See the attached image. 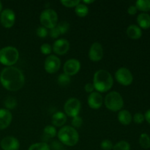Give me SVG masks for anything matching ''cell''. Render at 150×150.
I'll return each instance as SVG.
<instances>
[{
  "label": "cell",
  "instance_id": "1",
  "mask_svg": "<svg viewBox=\"0 0 150 150\" xmlns=\"http://www.w3.org/2000/svg\"><path fill=\"white\" fill-rule=\"evenodd\" d=\"M0 82L7 90L16 92L23 86L25 78L18 68L11 66L5 67L1 72Z\"/></svg>",
  "mask_w": 150,
  "mask_h": 150
},
{
  "label": "cell",
  "instance_id": "2",
  "mask_svg": "<svg viewBox=\"0 0 150 150\" xmlns=\"http://www.w3.org/2000/svg\"><path fill=\"white\" fill-rule=\"evenodd\" d=\"M93 86L99 93L109 91L114 84V79L109 72L105 70H99L95 73L93 78Z\"/></svg>",
  "mask_w": 150,
  "mask_h": 150
},
{
  "label": "cell",
  "instance_id": "3",
  "mask_svg": "<svg viewBox=\"0 0 150 150\" xmlns=\"http://www.w3.org/2000/svg\"><path fill=\"white\" fill-rule=\"evenodd\" d=\"M59 142L63 145L73 146L77 144L79 141V135L76 129L71 126H64L57 133Z\"/></svg>",
  "mask_w": 150,
  "mask_h": 150
},
{
  "label": "cell",
  "instance_id": "4",
  "mask_svg": "<svg viewBox=\"0 0 150 150\" xmlns=\"http://www.w3.org/2000/svg\"><path fill=\"white\" fill-rule=\"evenodd\" d=\"M19 59V52L13 46H7L0 50V63L3 65L11 67Z\"/></svg>",
  "mask_w": 150,
  "mask_h": 150
},
{
  "label": "cell",
  "instance_id": "5",
  "mask_svg": "<svg viewBox=\"0 0 150 150\" xmlns=\"http://www.w3.org/2000/svg\"><path fill=\"white\" fill-rule=\"evenodd\" d=\"M105 105L111 111H120L124 105V100L122 95L118 92L113 91L107 94L104 100Z\"/></svg>",
  "mask_w": 150,
  "mask_h": 150
},
{
  "label": "cell",
  "instance_id": "6",
  "mask_svg": "<svg viewBox=\"0 0 150 150\" xmlns=\"http://www.w3.org/2000/svg\"><path fill=\"white\" fill-rule=\"evenodd\" d=\"M40 21L43 27L51 29L57 26L58 23V15L55 10L46 9L41 13Z\"/></svg>",
  "mask_w": 150,
  "mask_h": 150
},
{
  "label": "cell",
  "instance_id": "7",
  "mask_svg": "<svg viewBox=\"0 0 150 150\" xmlns=\"http://www.w3.org/2000/svg\"><path fill=\"white\" fill-rule=\"evenodd\" d=\"M81 108V103L80 100L76 98H71L66 101L64 105V110L66 115L70 117H75L79 116Z\"/></svg>",
  "mask_w": 150,
  "mask_h": 150
},
{
  "label": "cell",
  "instance_id": "8",
  "mask_svg": "<svg viewBox=\"0 0 150 150\" xmlns=\"http://www.w3.org/2000/svg\"><path fill=\"white\" fill-rule=\"evenodd\" d=\"M117 81L123 86H129L133 83V76L131 72L126 67H120L115 73Z\"/></svg>",
  "mask_w": 150,
  "mask_h": 150
},
{
  "label": "cell",
  "instance_id": "9",
  "mask_svg": "<svg viewBox=\"0 0 150 150\" xmlns=\"http://www.w3.org/2000/svg\"><path fill=\"white\" fill-rule=\"evenodd\" d=\"M61 67V61L59 58L55 55H50L45 59L44 62V68L48 73H56Z\"/></svg>",
  "mask_w": 150,
  "mask_h": 150
},
{
  "label": "cell",
  "instance_id": "10",
  "mask_svg": "<svg viewBox=\"0 0 150 150\" xmlns=\"http://www.w3.org/2000/svg\"><path fill=\"white\" fill-rule=\"evenodd\" d=\"M16 21V14L11 9H5L0 15V22L4 28H11Z\"/></svg>",
  "mask_w": 150,
  "mask_h": 150
},
{
  "label": "cell",
  "instance_id": "11",
  "mask_svg": "<svg viewBox=\"0 0 150 150\" xmlns=\"http://www.w3.org/2000/svg\"><path fill=\"white\" fill-rule=\"evenodd\" d=\"M81 69L80 62L76 59H70L67 60L64 64V73L70 77L72 76L77 74Z\"/></svg>",
  "mask_w": 150,
  "mask_h": 150
},
{
  "label": "cell",
  "instance_id": "12",
  "mask_svg": "<svg viewBox=\"0 0 150 150\" xmlns=\"http://www.w3.org/2000/svg\"><path fill=\"white\" fill-rule=\"evenodd\" d=\"M104 55L103 48L99 42H94L91 45L89 51V58L92 62H99Z\"/></svg>",
  "mask_w": 150,
  "mask_h": 150
},
{
  "label": "cell",
  "instance_id": "13",
  "mask_svg": "<svg viewBox=\"0 0 150 150\" xmlns=\"http://www.w3.org/2000/svg\"><path fill=\"white\" fill-rule=\"evenodd\" d=\"M70 49V42L67 40L61 38L54 42L52 50L57 55H64Z\"/></svg>",
  "mask_w": 150,
  "mask_h": 150
},
{
  "label": "cell",
  "instance_id": "14",
  "mask_svg": "<svg viewBox=\"0 0 150 150\" xmlns=\"http://www.w3.org/2000/svg\"><path fill=\"white\" fill-rule=\"evenodd\" d=\"M0 146L3 150H18L20 142L13 136H7L1 141Z\"/></svg>",
  "mask_w": 150,
  "mask_h": 150
},
{
  "label": "cell",
  "instance_id": "15",
  "mask_svg": "<svg viewBox=\"0 0 150 150\" xmlns=\"http://www.w3.org/2000/svg\"><path fill=\"white\" fill-rule=\"evenodd\" d=\"M103 103V98L100 93L93 92L88 97V105L92 109H98Z\"/></svg>",
  "mask_w": 150,
  "mask_h": 150
},
{
  "label": "cell",
  "instance_id": "16",
  "mask_svg": "<svg viewBox=\"0 0 150 150\" xmlns=\"http://www.w3.org/2000/svg\"><path fill=\"white\" fill-rule=\"evenodd\" d=\"M13 115L9 110L6 108L0 109V130H4L11 123Z\"/></svg>",
  "mask_w": 150,
  "mask_h": 150
},
{
  "label": "cell",
  "instance_id": "17",
  "mask_svg": "<svg viewBox=\"0 0 150 150\" xmlns=\"http://www.w3.org/2000/svg\"><path fill=\"white\" fill-rule=\"evenodd\" d=\"M51 122L55 127H62L67 122V116L62 111H57L53 114Z\"/></svg>",
  "mask_w": 150,
  "mask_h": 150
},
{
  "label": "cell",
  "instance_id": "18",
  "mask_svg": "<svg viewBox=\"0 0 150 150\" xmlns=\"http://www.w3.org/2000/svg\"><path fill=\"white\" fill-rule=\"evenodd\" d=\"M126 33L129 38L133 40H138L142 38V29L139 26L134 24L130 25L127 27Z\"/></svg>",
  "mask_w": 150,
  "mask_h": 150
},
{
  "label": "cell",
  "instance_id": "19",
  "mask_svg": "<svg viewBox=\"0 0 150 150\" xmlns=\"http://www.w3.org/2000/svg\"><path fill=\"white\" fill-rule=\"evenodd\" d=\"M137 23L141 29H149L150 27V16L146 13H140L137 17Z\"/></svg>",
  "mask_w": 150,
  "mask_h": 150
},
{
  "label": "cell",
  "instance_id": "20",
  "mask_svg": "<svg viewBox=\"0 0 150 150\" xmlns=\"http://www.w3.org/2000/svg\"><path fill=\"white\" fill-rule=\"evenodd\" d=\"M118 120L122 125H128L133 120V117L127 110H121L118 114Z\"/></svg>",
  "mask_w": 150,
  "mask_h": 150
},
{
  "label": "cell",
  "instance_id": "21",
  "mask_svg": "<svg viewBox=\"0 0 150 150\" xmlns=\"http://www.w3.org/2000/svg\"><path fill=\"white\" fill-rule=\"evenodd\" d=\"M57 135V129L54 126L47 125L43 130V136L45 137V139H53Z\"/></svg>",
  "mask_w": 150,
  "mask_h": 150
},
{
  "label": "cell",
  "instance_id": "22",
  "mask_svg": "<svg viewBox=\"0 0 150 150\" xmlns=\"http://www.w3.org/2000/svg\"><path fill=\"white\" fill-rule=\"evenodd\" d=\"M136 7L138 10L142 12L150 11V0H138L136 2Z\"/></svg>",
  "mask_w": 150,
  "mask_h": 150
},
{
  "label": "cell",
  "instance_id": "23",
  "mask_svg": "<svg viewBox=\"0 0 150 150\" xmlns=\"http://www.w3.org/2000/svg\"><path fill=\"white\" fill-rule=\"evenodd\" d=\"M75 12L79 17L83 18L86 16L89 13V8L86 4H79L75 8Z\"/></svg>",
  "mask_w": 150,
  "mask_h": 150
},
{
  "label": "cell",
  "instance_id": "24",
  "mask_svg": "<svg viewBox=\"0 0 150 150\" xmlns=\"http://www.w3.org/2000/svg\"><path fill=\"white\" fill-rule=\"evenodd\" d=\"M139 144L143 149L150 148V137L146 133H142L139 137Z\"/></svg>",
  "mask_w": 150,
  "mask_h": 150
},
{
  "label": "cell",
  "instance_id": "25",
  "mask_svg": "<svg viewBox=\"0 0 150 150\" xmlns=\"http://www.w3.org/2000/svg\"><path fill=\"white\" fill-rule=\"evenodd\" d=\"M70 81H71V79H70V76L64 74V73L60 74L58 76V79H57V82H58L59 85L63 86V87L68 86L70 84Z\"/></svg>",
  "mask_w": 150,
  "mask_h": 150
},
{
  "label": "cell",
  "instance_id": "26",
  "mask_svg": "<svg viewBox=\"0 0 150 150\" xmlns=\"http://www.w3.org/2000/svg\"><path fill=\"white\" fill-rule=\"evenodd\" d=\"M28 150H51L50 146L45 142H39L31 145Z\"/></svg>",
  "mask_w": 150,
  "mask_h": 150
},
{
  "label": "cell",
  "instance_id": "27",
  "mask_svg": "<svg viewBox=\"0 0 150 150\" xmlns=\"http://www.w3.org/2000/svg\"><path fill=\"white\" fill-rule=\"evenodd\" d=\"M6 109H13L17 106V100L13 97H7L4 102Z\"/></svg>",
  "mask_w": 150,
  "mask_h": 150
},
{
  "label": "cell",
  "instance_id": "28",
  "mask_svg": "<svg viewBox=\"0 0 150 150\" xmlns=\"http://www.w3.org/2000/svg\"><path fill=\"white\" fill-rule=\"evenodd\" d=\"M113 150H130V144L126 141H120L113 146Z\"/></svg>",
  "mask_w": 150,
  "mask_h": 150
},
{
  "label": "cell",
  "instance_id": "29",
  "mask_svg": "<svg viewBox=\"0 0 150 150\" xmlns=\"http://www.w3.org/2000/svg\"><path fill=\"white\" fill-rule=\"evenodd\" d=\"M57 29L59 30L60 34L61 35H64V34L67 33V31L69 30V28H70V24L67 21H63L59 22L58 24L57 25Z\"/></svg>",
  "mask_w": 150,
  "mask_h": 150
},
{
  "label": "cell",
  "instance_id": "30",
  "mask_svg": "<svg viewBox=\"0 0 150 150\" xmlns=\"http://www.w3.org/2000/svg\"><path fill=\"white\" fill-rule=\"evenodd\" d=\"M61 4L66 7H76L81 3L79 0H61Z\"/></svg>",
  "mask_w": 150,
  "mask_h": 150
},
{
  "label": "cell",
  "instance_id": "31",
  "mask_svg": "<svg viewBox=\"0 0 150 150\" xmlns=\"http://www.w3.org/2000/svg\"><path fill=\"white\" fill-rule=\"evenodd\" d=\"M83 119L81 118L79 116H76V117H73V120H72V125L73 127L74 128H79L82 126L83 125Z\"/></svg>",
  "mask_w": 150,
  "mask_h": 150
},
{
  "label": "cell",
  "instance_id": "32",
  "mask_svg": "<svg viewBox=\"0 0 150 150\" xmlns=\"http://www.w3.org/2000/svg\"><path fill=\"white\" fill-rule=\"evenodd\" d=\"M100 146L103 150H111L113 149L114 144L109 139H105L101 142Z\"/></svg>",
  "mask_w": 150,
  "mask_h": 150
},
{
  "label": "cell",
  "instance_id": "33",
  "mask_svg": "<svg viewBox=\"0 0 150 150\" xmlns=\"http://www.w3.org/2000/svg\"><path fill=\"white\" fill-rule=\"evenodd\" d=\"M40 51L44 55H49L52 51V47L50 44L44 43L40 46Z\"/></svg>",
  "mask_w": 150,
  "mask_h": 150
},
{
  "label": "cell",
  "instance_id": "34",
  "mask_svg": "<svg viewBox=\"0 0 150 150\" xmlns=\"http://www.w3.org/2000/svg\"><path fill=\"white\" fill-rule=\"evenodd\" d=\"M36 33L39 38H45L48 35V30H47L46 28L43 27V26H40V27L38 28Z\"/></svg>",
  "mask_w": 150,
  "mask_h": 150
},
{
  "label": "cell",
  "instance_id": "35",
  "mask_svg": "<svg viewBox=\"0 0 150 150\" xmlns=\"http://www.w3.org/2000/svg\"><path fill=\"white\" fill-rule=\"evenodd\" d=\"M133 118V121L136 124H142V123L144 122V121L145 120L144 115L142 114V113H136V114H134Z\"/></svg>",
  "mask_w": 150,
  "mask_h": 150
},
{
  "label": "cell",
  "instance_id": "36",
  "mask_svg": "<svg viewBox=\"0 0 150 150\" xmlns=\"http://www.w3.org/2000/svg\"><path fill=\"white\" fill-rule=\"evenodd\" d=\"M63 144L59 141H54V142L51 143L50 148L51 149H52L53 150H62V149Z\"/></svg>",
  "mask_w": 150,
  "mask_h": 150
},
{
  "label": "cell",
  "instance_id": "37",
  "mask_svg": "<svg viewBox=\"0 0 150 150\" xmlns=\"http://www.w3.org/2000/svg\"><path fill=\"white\" fill-rule=\"evenodd\" d=\"M49 34H50V36H51V38H54V39H57V38H58L61 35L59 30L57 29V26L54 28H53V29H51V30H50Z\"/></svg>",
  "mask_w": 150,
  "mask_h": 150
},
{
  "label": "cell",
  "instance_id": "38",
  "mask_svg": "<svg viewBox=\"0 0 150 150\" xmlns=\"http://www.w3.org/2000/svg\"><path fill=\"white\" fill-rule=\"evenodd\" d=\"M94 89H95V88H94L93 84L91 83H86V84L84 86V90L86 91V92H88V93L91 94L92 92H93Z\"/></svg>",
  "mask_w": 150,
  "mask_h": 150
},
{
  "label": "cell",
  "instance_id": "39",
  "mask_svg": "<svg viewBox=\"0 0 150 150\" xmlns=\"http://www.w3.org/2000/svg\"><path fill=\"white\" fill-rule=\"evenodd\" d=\"M137 8H136V6L134 5L130 6V7H128V9H127V13H128V14L131 15V16L136 14V13H137Z\"/></svg>",
  "mask_w": 150,
  "mask_h": 150
},
{
  "label": "cell",
  "instance_id": "40",
  "mask_svg": "<svg viewBox=\"0 0 150 150\" xmlns=\"http://www.w3.org/2000/svg\"><path fill=\"white\" fill-rule=\"evenodd\" d=\"M144 118L148 123L150 125V109L147 110L144 114Z\"/></svg>",
  "mask_w": 150,
  "mask_h": 150
},
{
  "label": "cell",
  "instance_id": "41",
  "mask_svg": "<svg viewBox=\"0 0 150 150\" xmlns=\"http://www.w3.org/2000/svg\"><path fill=\"white\" fill-rule=\"evenodd\" d=\"M95 2V1L94 0H90V1H89V0H83V3L84 4H92V3Z\"/></svg>",
  "mask_w": 150,
  "mask_h": 150
},
{
  "label": "cell",
  "instance_id": "42",
  "mask_svg": "<svg viewBox=\"0 0 150 150\" xmlns=\"http://www.w3.org/2000/svg\"><path fill=\"white\" fill-rule=\"evenodd\" d=\"M1 10H2V4H1V2L0 1V14H1Z\"/></svg>",
  "mask_w": 150,
  "mask_h": 150
},
{
  "label": "cell",
  "instance_id": "43",
  "mask_svg": "<svg viewBox=\"0 0 150 150\" xmlns=\"http://www.w3.org/2000/svg\"><path fill=\"white\" fill-rule=\"evenodd\" d=\"M62 150H66V149H62Z\"/></svg>",
  "mask_w": 150,
  "mask_h": 150
}]
</instances>
